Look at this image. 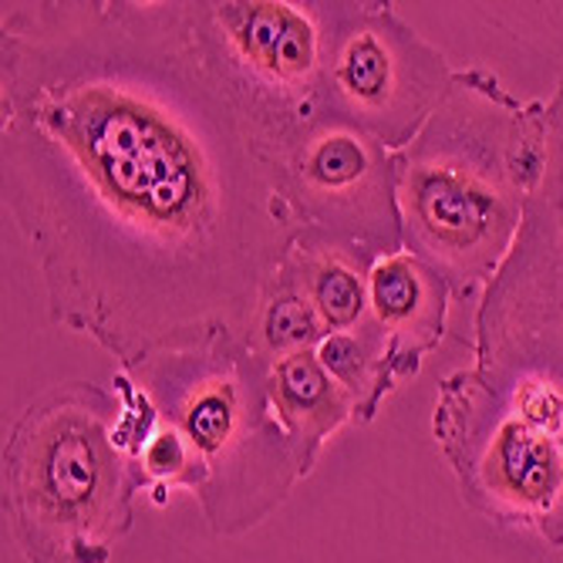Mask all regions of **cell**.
<instances>
[{
  "label": "cell",
  "instance_id": "cell-8",
  "mask_svg": "<svg viewBox=\"0 0 563 563\" xmlns=\"http://www.w3.org/2000/svg\"><path fill=\"white\" fill-rule=\"evenodd\" d=\"M199 44L261 148L324 112L318 0H189ZM267 159V156H264Z\"/></svg>",
  "mask_w": 563,
  "mask_h": 563
},
{
  "label": "cell",
  "instance_id": "cell-12",
  "mask_svg": "<svg viewBox=\"0 0 563 563\" xmlns=\"http://www.w3.org/2000/svg\"><path fill=\"white\" fill-rule=\"evenodd\" d=\"M267 391L274 416L294 442L303 476L311 473L321 445L347 422H357L351 395L328 375L318 351H297L267 362Z\"/></svg>",
  "mask_w": 563,
  "mask_h": 563
},
{
  "label": "cell",
  "instance_id": "cell-7",
  "mask_svg": "<svg viewBox=\"0 0 563 563\" xmlns=\"http://www.w3.org/2000/svg\"><path fill=\"white\" fill-rule=\"evenodd\" d=\"M264 156L297 233L351 246L375 264L405 250L395 152L368 132L318 112L274 139Z\"/></svg>",
  "mask_w": 563,
  "mask_h": 563
},
{
  "label": "cell",
  "instance_id": "cell-15",
  "mask_svg": "<svg viewBox=\"0 0 563 563\" xmlns=\"http://www.w3.org/2000/svg\"><path fill=\"white\" fill-rule=\"evenodd\" d=\"M550 543H563V489H560V499H556V506H553V514H550V520L543 523V530H540Z\"/></svg>",
  "mask_w": 563,
  "mask_h": 563
},
{
  "label": "cell",
  "instance_id": "cell-3",
  "mask_svg": "<svg viewBox=\"0 0 563 563\" xmlns=\"http://www.w3.org/2000/svg\"><path fill=\"white\" fill-rule=\"evenodd\" d=\"M119 375L179 429L202 466V503L213 533L257 527L303 476L300 455L274 416L267 362L246 338L217 334L166 347Z\"/></svg>",
  "mask_w": 563,
  "mask_h": 563
},
{
  "label": "cell",
  "instance_id": "cell-9",
  "mask_svg": "<svg viewBox=\"0 0 563 563\" xmlns=\"http://www.w3.org/2000/svg\"><path fill=\"white\" fill-rule=\"evenodd\" d=\"M432 432L463 496L496 523L550 520L563 489V442L520 416L476 368L439 385Z\"/></svg>",
  "mask_w": 563,
  "mask_h": 563
},
{
  "label": "cell",
  "instance_id": "cell-11",
  "mask_svg": "<svg viewBox=\"0 0 563 563\" xmlns=\"http://www.w3.org/2000/svg\"><path fill=\"white\" fill-rule=\"evenodd\" d=\"M284 264L311 300L324 334H365L382 341L372 318V257L311 233H297Z\"/></svg>",
  "mask_w": 563,
  "mask_h": 563
},
{
  "label": "cell",
  "instance_id": "cell-4",
  "mask_svg": "<svg viewBox=\"0 0 563 563\" xmlns=\"http://www.w3.org/2000/svg\"><path fill=\"white\" fill-rule=\"evenodd\" d=\"M122 401L95 382L41 391L4 442V514L31 563H106L132 523L139 476Z\"/></svg>",
  "mask_w": 563,
  "mask_h": 563
},
{
  "label": "cell",
  "instance_id": "cell-6",
  "mask_svg": "<svg viewBox=\"0 0 563 563\" xmlns=\"http://www.w3.org/2000/svg\"><path fill=\"white\" fill-rule=\"evenodd\" d=\"M324 31L321 106L398 152L445 98L455 71L391 4L318 0Z\"/></svg>",
  "mask_w": 563,
  "mask_h": 563
},
{
  "label": "cell",
  "instance_id": "cell-1",
  "mask_svg": "<svg viewBox=\"0 0 563 563\" xmlns=\"http://www.w3.org/2000/svg\"><path fill=\"white\" fill-rule=\"evenodd\" d=\"M0 186L47 314L119 368L246 338L297 236L189 0L0 4Z\"/></svg>",
  "mask_w": 563,
  "mask_h": 563
},
{
  "label": "cell",
  "instance_id": "cell-10",
  "mask_svg": "<svg viewBox=\"0 0 563 563\" xmlns=\"http://www.w3.org/2000/svg\"><path fill=\"white\" fill-rule=\"evenodd\" d=\"M449 284L408 250L372 267V318L395 385L416 378L449 328Z\"/></svg>",
  "mask_w": 563,
  "mask_h": 563
},
{
  "label": "cell",
  "instance_id": "cell-14",
  "mask_svg": "<svg viewBox=\"0 0 563 563\" xmlns=\"http://www.w3.org/2000/svg\"><path fill=\"white\" fill-rule=\"evenodd\" d=\"M318 357L328 375L351 395L357 422H372L382 401L398 388L385 365V347L365 334H328L318 344Z\"/></svg>",
  "mask_w": 563,
  "mask_h": 563
},
{
  "label": "cell",
  "instance_id": "cell-2",
  "mask_svg": "<svg viewBox=\"0 0 563 563\" xmlns=\"http://www.w3.org/2000/svg\"><path fill=\"white\" fill-rule=\"evenodd\" d=\"M543 163V101L493 71H455L422 132L395 152L405 250L452 290H486L514 250Z\"/></svg>",
  "mask_w": 563,
  "mask_h": 563
},
{
  "label": "cell",
  "instance_id": "cell-13",
  "mask_svg": "<svg viewBox=\"0 0 563 563\" xmlns=\"http://www.w3.org/2000/svg\"><path fill=\"white\" fill-rule=\"evenodd\" d=\"M324 338L328 334L314 314L311 300L303 297L287 264H280L271 287L264 290L257 321H253V331H250L253 351H257L264 362H274V357H287L297 351H318Z\"/></svg>",
  "mask_w": 563,
  "mask_h": 563
},
{
  "label": "cell",
  "instance_id": "cell-5",
  "mask_svg": "<svg viewBox=\"0 0 563 563\" xmlns=\"http://www.w3.org/2000/svg\"><path fill=\"white\" fill-rule=\"evenodd\" d=\"M476 372L563 442V78L543 106V163L520 236L476 307Z\"/></svg>",
  "mask_w": 563,
  "mask_h": 563
}]
</instances>
